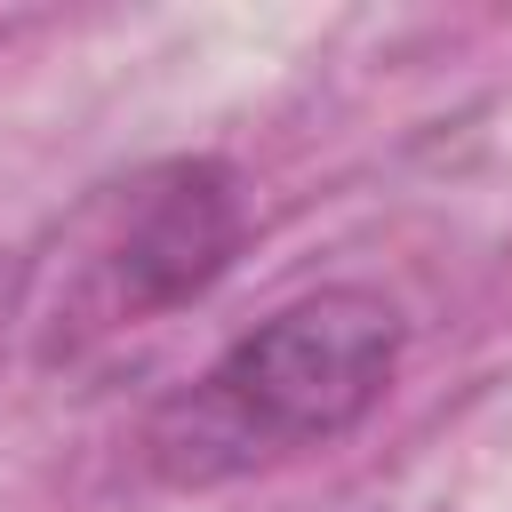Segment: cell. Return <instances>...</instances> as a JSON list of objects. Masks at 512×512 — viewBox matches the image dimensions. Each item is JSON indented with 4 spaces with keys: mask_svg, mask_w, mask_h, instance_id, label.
Wrapping results in <instances>:
<instances>
[{
    "mask_svg": "<svg viewBox=\"0 0 512 512\" xmlns=\"http://www.w3.org/2000/svg\"><path fill=\"white\" fill-rule=\"evenodd\" d=\"M400 368V312L376 288H320L248 328L192 392L152 416V464L184 488L280 464L352 432Z\"/></svg>",
    "mask_w": 512,
    "mask_h": 512,
    "instance_id": "6da1fadb",
    "label": "cell"
},
{
    "mask_svg": "<svg viewBox=\"0 0 512 512\" xmlns=\"http://www.w3.org/2000/svg\"><path fill=\"white\" fill-rule=\"evenodd\" d=\"M240 184L224 160H168L152 176L128 184L112 240L96 248L88 272V312L96 328L144 320V312H176L192 304L240 248Z\"/></svg>",
    "mask_w": 512,
    "mask_h": 512,
    "instance_id": "7a4b0ae2",
    "label": "cell"
}]
</instances>
